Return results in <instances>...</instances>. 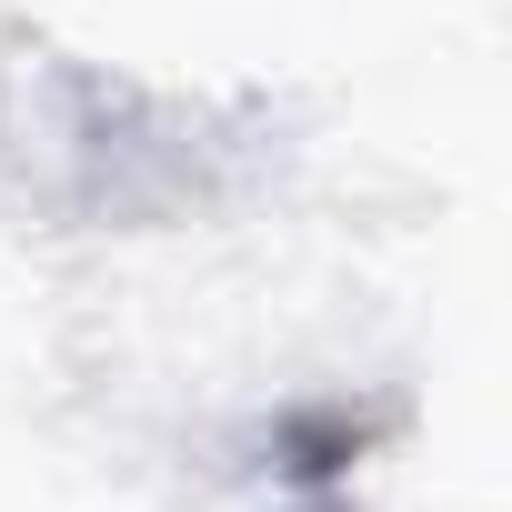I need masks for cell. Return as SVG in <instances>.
Segmentation results:
<instances>
[{
	"instance_id": "obj_1",
	"label": "cell",
	"mask_w": 512,
	"mask_h": 512,
	"mask_svg": "<svg viewBox=\"0 0 512 512\" xmlns=\"http://www.w3.org/2000/svg\"><path fill=\"white\" fill-rule=\"evenodd\" d=\"M352 452H362V422H342V412H332V422H292V472H302V482L342 472Z\"/></svg>"
}]
</instances>
